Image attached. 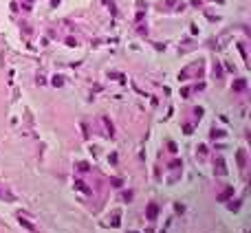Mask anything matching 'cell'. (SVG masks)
<instances>
[{
	"instance_id": "1",
	"label": "cell",
	"mask_w": 251,
	"mask_h": 233,
	"mask_svg": "<svg viewBox=\"0 0 251 233\" xmlns=\"http://www.w3.org/2000/svg\"><path fill=\"white\" fill-rule=\"evenodd\" d=\"M146 218H148V220H156V218H159V204H156V202H148Z\"/></svg>"
},
{
	"instance_id": "2",
	"label": "cell",
	"mask_w": 251,
	"mask_h": 233,
	"mask_svg": "<svg viewBox=\"0 0 251 233\" xmlns=\"http://www.w3.org/2000/svg\"><path fill=\"white\" fill-rule=\"evenodd\" d=\"M229 196H234V187H227L225 191H222L220 196H218V200H220V202H225V200L229 198Z\"/></svg>"
},
{
	"instance_id": "3",
	"label": "cell",
	"mask_w": 251,
	"mask_h": 233,
	"mask_svg": "<svg viewBox=\"0 0 251 233\" xmlns=\"http://www.w3.org/2000/svg\"><path fill=\"white\" fill-rule=\"evenodd\" d=\"M20 224H22V227H24V229H29V231H35V227H33V224H31V222H26V220L22 218V216H20Z\"/></svg>"
},
{
	"instance_id": "4",
	"label": "cell",
	"mask_w": 251,
	"mask_h": 233,
	"mask_svg": "<svg viewBox=\"0 0 251 233\" xmlns=\"http://www.w3.org/2000/svg\"><path fill=\"white\" fill-rule=\"evenodd\" d=\"M245 163H247V159H245V152H238V165H240V167H245Z\"/></svg>"
},
{
	"instance_id": "5",
	"label": "cell",
	"mask_w": 251,
	"mask_h": 233,
	"mask_svg": "<svg viewBox=\"0 0 251 233\" xmlns=\"http://www.w3.org/2000/svg\"><path fill=\"white\" fill-rule=\"evenodd\" d=\"M218 174H220V176H222V174H227V169L222 167V161H218Z\"/></svg>"
}]
</instances>
